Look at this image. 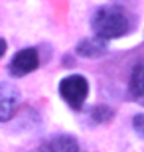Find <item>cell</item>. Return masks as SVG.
Wrapping results in <instances>:
<instances>
[{
  "label": "cell",
  "mask_w": 144,
  "mask_h": 152,
  "mask_svg": "<svg viewBox=\"0 0 144 152\" xmlns=\"http://www.w3.org/2000/svg\"><path fill=\"white\" fill-rule=\"evenodd\" d=\"M39 65V57H38V51L34 48H26V50L18 51L16 56L12 57L10 61V73L14 77H24V75L32 73L34 69H38Z\"/></svg>",
  "instance_id": "obj_3"
},
{
  "label": "cell",
  "mask_w": 144,
  "mask_h": 152,
  "mask_svg": "<svg viewBox=\"0 0 144 152\" xmlns=\"http://www.w3.org/2000/svg\"><path fill=\"white\" fill-rule=\"evenodd\" d=\"M77 53L83 57H101L107 53V44L101 38H87L77 44Z\"/></svg>",
  "instance_id": "obj_6"
},
{
  "label": "cell",
  "mask_w": 144,
  "mask_h": 152,
  "mask_svg": "<svg viewBox=\"0 0 144 152\" xmlns=\"http://www.w3.org/2000/svg\"><path fill=\"white\" fill-rule=\"evenodd\" d=\"M59 95L67 101L71 109H81L85 99L89 95V83L83 75H69L61 79L59 83Z\"/></svg>",
  "instance_id": "obj_2"
},
{
  "label": "cell",
  "mask_w": 144,
  "mask_h": 152,
  "mask_svg": "<svg viewBox=\"0 0 144 152\" xmlns=\"http://www.w3.org/2000/svg\"><path fill=\"white\" fill-rule=\"evenodd\" d=\"M93 32L101 39H115L124 36L130 30V20L124 8L121 6H103L95 12L93 20H91Z\"/></svg>",
  "instance_id": "obj_1"
},
{
  "label": "cell",
  "mask_w": 144,
  "mask_h": 152,
  "mask_svg": "<svg viewBox=\"0 0 144 152\" xmlns=\"http://www.w3.org/2000/svg\"><path fill=\"white\" fill-rule=\"evenodd\" d=\"M128 93L134 99L144 97V63H138L130 73V81H128Z\"/></svg>",
  "instance_id": "obj_7"
},
{
  "label": "cell",
  "mask_w": 144,
  "mask_h": 152,
  "mask_svg": "<svg viewBox=\"0 0 144 152\" xmlns=\"http://www.w3.org/2000/svg\"><path fill=\"white\" fill-rule=\"evenodd\" d=\"M111 117H113V111L109 107H105V105H99V107L91 109V118L95 123H107Z\"/></svg>",
  "instance_id": "obj_8"
},
{
  "label": "cell",
  "mask_w": 144,
  "mask_h": 152,
  "mask_svg": "<svg viewBox=\"0 0 144 152\" xmlns=\"http://www.w3.org/2000/svg\"><path fill=\"white\" fill-rule=\"evenodd\" d=\"M38 152H79V144L73 136H53Z\"/></svg>",
  "instance_id": "obj_5"
},
{
  "label": "cell",
  "mask_w": 144,
  "mask_h": 152,
  "mask_svg": "<svg viewBox=\"0 0 144 152\" xmlns=\"http://www.w3.org/2000/svg\"><path fill=\"white\" fill-rule=\"evenodd\" d=\"M132 129H134L136 134H140L144 138V115H136L132 118Z\"/></svg>",
  "instance_id": "obj_9"
},
{
  "label": "cell",
  "mask_w": 144,
  "mask_h": 152,
  "mask_svg": "<svg viewBox=\"0 0 144 152\" xmlns=\"http://www.w3.org/2000/svg\"><path fill=\"white\" fill-rule=\"evenodd\" d=\"M20 93L12 83H0V123L10 121L16 113Z\"/></svg>",
  "instance_id": "obj_4"
},
{
  "label": "cell",
  "mask_w": 144,
  "mask_h": 152,
  "mask_svg": "<svg viewBox=\"0 0 144 152\" xmlns=\"http://www.w3.org/2000/svg\"><path fill=\"white\" fill-rule=\"evenodd\" d=\"M4 53H6V42H4L2 38H0V57L4 56Z\"/></svg>",
  "instance_id": "obj_10"
}]
</instances>
